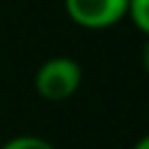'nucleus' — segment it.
Here are the masks:
<instances>
[{"mask_svg":"<svg viewBox=\"0 0 149 149\" xmlns=\"http://www.w3.org/2000/svg\"><path fill=\"white\" fill-rule=\"evenodd\" d=\"M81 84V65L70 56H51L35 72V91L49 102L72 98Z\"/></svg>","mask_w":149,"mask_h":149,"instance_id":"1","label":"nucleus"},{"mask_svg":"<svg viewBox=\"0 0 149 149\" xmlns=\"http://www.w3.org/2000/svg\"><path fill=\"white\" fill-rule=\"evenodd\" d=\"M130 0H63L68 19L84 30H105L128 16Z\"/></svg>","mask_w":149,"mask_h":149,"instance_id":"2","label":"nucleus"},{"mask_svg":"<svg viewBox=\"0 0 149 149\" xmlns=\"http://www.w3.org/2000/svg\"><path fill=\"white\" fill-rule=\"evenodd\" d=\"M128 19L135 23L140 33L149 37V0H130L128 2Z\"/></svg>","mask_w":149,"mask_h":149,"instance_id":"3","label":"nucleus"},{"mask_svg":"<svg viewBox=\"0 0 149 149\" xmlns=\"http://www.w3.org/2000/svg\"><path fill=\"white\" fill-rule=\"evenodd\" d=\"M0 149H56V147L49 140L37 137V135H19V137L7 140Z\"/></svg>","mask_w":149,"mask_h":149,"instance_id":"4","label":"nucleus"},{"mask_svg":"<svg viewBox=\"0 0 149 149\" xmlns=\"http://www.w3.org/2000/svg\"><path fill=\"white\" fill-rule=\"evenodd\" d=\"M140 61H142V70L149 77V37L142 42V51H140Z\"/></svg>","mask_w":149,"mask_h":149,"instance_id":"5","label":"nucleus"},{"mask_svg":"<svg viewBox=\"0 0 149 149\" xmlns=\"http://www.w3.org/2000/svg\"><path fill=\"white\" fill-rule=\"evenodd\" d=\"M133 149H149V133H147V135H142V137L133 144Z\"/></svg>","mask_w":149,"mask_h":149,"instance_id":"6","label":"nucleus"}]
</instances>
